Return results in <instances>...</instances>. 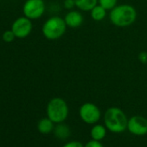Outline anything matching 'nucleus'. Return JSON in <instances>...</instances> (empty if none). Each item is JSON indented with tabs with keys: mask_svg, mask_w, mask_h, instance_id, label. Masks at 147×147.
<instances>
[{
	"mask_svg": "<svg viewBox=\"0 0 147 147\" xmlns=\"http://www.w3.org/2000/svg\"><path fill=\"white\" fill-rule=\"evenodd\" d=\"M109 19L116 27H128L135 23L137 11L131 5H119L110 11Z\"/></svg>",
	"mask_w": 147,
	"mask_h": 147,
	"instance_id": "nucleus-1",
	"label": "nucleus"
},
{
	"mask_svg": "<svg viewBox=\"0 0 147 147\" xmlns=\"http://www.w3.org/2000/svg\"><path fill=\"white\" fill-rule=\"evenodd\" d=\"M104 123L108 131L113 133H121L127 129L128 119L123 110L117 107H111L105 113Z\"/></svg>",
	"mask_w": 147,
	"mask_h": 147,
	"instance_id": "nucleus-2",
	"label": "nucleus"
},
{
	"mask_svg": "<svg viewBox=\"0 0 147 147\" xmlns=\"http://www.w3.org/2000/svg\"><path fill=\"white\" fill-rule=\"evenodd\" d=\"M67 28L64 18L59 16H52L43 23L42 33L47 40L55 41L64 36Z\"/></svg>",
	"mask_w": 147,
	"mask_h": 147,
	"instance_id": "nucleus-3",
	"label": "nucleus"
},
{
	"mask_svg": "<svg viewBox=\"0 0 147 147\" xmlns=\"http://www.w3.org/2000/svg\"><path fill=\"white\" fill-rule=\"evenodd\" d=\"M46 113L54 123H62L68 116V106L62 98L55 97L48 102Z\"/></svg>",
	"mask_w": 147,
	"mask_h": 147,
	"instance_id": "nucleus-4",
	"label": "nucleus"
},
{
	"mask_svg": "<svg viewBox=\"0 0 147 147\" xmlns=\"http://www.w3.org/2000/svg\"><path fill=\"white\" fill-rule=\"evenodd\" d=\"M46 11L44 0H26L23 5V14L30 20L41 18Z\"/></svg>",
	"mask_w": 147,
	"mask_h": 147,
	"instance_id": "nucleus-5",
	"label": "nucleus"
},
{
	"mask_svg": "<svg viewBox=\"0 0 147 147\" xmlns=\"http://www.w3.org/2000/svg\"><path fill=\"white\" fill-rule=\"evenodd\" d=\"M11 30L14 33L16 38L24 39L28 37L33 30L32 20L25 16L19 17L13 21Z\"/></svg>",
	"mask_w": 147,
	"mask_h": 147,
	"instance_id": "nucleus-6",
	"label": "nucleus"
},
{
	"mask_svg": "<svg viewBox=\"0 0 147 147\" xmlns=\"http://www.w3.org/2000/svg\"><path fill=\"white\" fill-rule=\"evenodd\" d=\"M79 115L84 123L94 125L100 120L101 112L95 104L92 102H86L81 106L79 109Z\"/></svg>",
	"mask_w": 147,
	"mask_h": 147,
	"instance_id": "nucleus-7",
	"label": "nucleus"
},
{
	"mask_svg": "<svg viewBox=\"0 0 147 147\" xmlns=\"http://www.w3.org/2000/svg\"><path fill=\"white\" fill-rule=\"evenodd\" d=\"M127 130L136 136H144L147 134V119L140 115L132 116L128 119Z\"/></svg>",
	"mask_w": 147,
	"mask_h": 147,
	"instance_id": "nucleus-8",
	"label": "nucleus"
},
{
	"mask_svg": "<svg viewBox=\"0 0 147 147\" xmlns=\"http://www.w3.org/2000/svg\"><path fill=\"white\" fill-rule=\"evenodd\" d=\"M64 21L67 27L71 29H76L82 25L84 22V17L79 11L71 10L65 15Z\"/></svg>",
	"mask_w": 147,
	"mask_h": 147,
	"instance_id": "nucleus-9",
	"label": "nucleus"
},
{
	"mask_svg": "<svg viewBox=\"0 0 147 147\" xmlns=\"http://www.w3.org/2000/svg\"><path fill=\"white\" fill-rule=\"evenodd\" d=\"M76 6L79 11H90L94 6L98 5V0H75Z\"/></svg>",
	"mask_w": 147,
	"mask_h": 147,
	"instance_id": "nucleus-10",
	"label": "nucleus"
},
{
	"mask_svg": "<svg viewBox=\"0 0 147 147\" xmlns=\"http://www.w3.org/2000/svg\"><path fill=\"white\" fill-rule=\"evenodd\" d=\"M54 122L48 117L42 119L37 124V129L42 134H48L51 132L52 131H54Z\"/></svg>",
	"mask_w": 147,
	"mask_h": 147,
	"instance_id": "nucleus-11",
	"label": "nucleus"
},
{
	"mask_svg": "<svg viewBox=\"0 0 147 147\" xmlns=\"http://www.w3.org/2000/svg\"><path fill=\"white\" fill-rule=\"evenodd\" d=\"M62 123H58L56 125V126L54 128L55 136L59 139H66L69 137V135L71 133L70 128L67 125L62 124Z\"/></svg>",
	"mask_w": 147,
	"mask_h": 147,
	"instance_id": "nucleus-12",
	"label": "nucleus"
},
{
	"mask_svg": "<svg viewBox=\"0 0 147 147\" xmlns=\"http://www.w3.org/2000/svg\"><path fill=\"white\" fill-rule=\"evenodd\" d=\"M90 134H91V137H92L93 139L100 141V140H102L106 137L107 127L102 125L94 124V125L91 129Z\"/></svg>",
	"mask_w": 147,
	"mask_h": 147,
	"instance_id": "nucleus-13",
	"label": "nucleus"
},
{
	"mask_svg": "<svg viewBox=\"0 0 147 147\" xmlns=\"http://www.w3.org/2000/svg\"><path fill=\"white\" fill-rule=\"evenodd\" d=\"M89 12L92 19L95 22H100L104 20L105 18L107 17V10L104 9L99 4L96 6H94Z\"/></svg>",
	"mask_w": 147,
	"mask_h": 147,
	"instance_id": "nucleus-14",
	"label": "nucleus"
},
{
	"mask_svg": "<svg viewBox=\"0 0 147 147\" xmlns=\"http://www.w3.org/2000/svg\"><path fill=\"white\" fill-rule=\"evenodd\" d=\"M98 4L107 11H111L118 5V0H98Z\"/></svg>",
	"mask_w": 147,
	"mask_h": 147,
	"instance_id": "nucleus-15",
	"label": "nucleus"
},
{
	"mask_svg": "<svg viewBox=\"0 0 147 147\" xmlns=\"http://www.w3.org/2000/svg\"><path fill=\"white\" fill-rule=\"evenodd\" d=\"M15 39H16V36H15V35H14V33L12 32L11 30H5V31L2 34V40H3L5 42L10 43V42H12Z\"/></svg>",
	"mask_w": 147,
	"mask_h": 147,
	"instance_id": "nucleus-16",
	"label": "nucleus"
},
{
	"mask_svg": "<svg viewBox=\"0 0 147 147\" xmlns=\"http://www.w3.org/2000/svg\"><path fill=\"white\" fill-rule=\"evenodd\" d=\"M63 7L64 9L67 11L74 10V8H76V2L75 0H64L63 1Z\"/></svg>",
	"mask_w": 147,
	"mask_h": 147,
	"instance_id": "nucleus-17",
	"label": "nucleus"
},
{
	"mask_svg": "<svg viewBox=\"0 0 147 147\" xmlns=\"http://www.w3.org/2000/svg\"><path fill=\"white\" fill-rule=\"evenodd\" d=\"M84 147H103V144L100 143V141L92 139V140L88 141V142L84 145Z\"/></svg>",
	"mask_w": 147,
	"mask_h": 147,
	"instance_id": "nucleus-18",
	"label": "nucleus"
},
{
	"mask_svg": "<svg viewBox=\"0 0 147 147\" xmlns=\"http://www.w3.org/2000/svg\"><path fill=\"white\" fill-rule=\"evenodd\" d=\"M138 59L142 64H147V52L141 51L138 55Z\"/></svg>",
	"mask_w": 147,
	"mask_h": 147,
	"instance_id": "nucleus-19",
	"label": "nucleus"
},
{
	"mask_svg": "<svg viewBox=\"0 0 147 147\" xmlns=\"http://www.w3.org/2000/svg\"><path fill=\"white\" fill-rule=\"evenodd\" d=\"M63 147H84V145L79 141H70L65 144Z\"/></svg>",
	"mask_w": 147,
	"mask_h": 147,
	"instance_id": "nucleus-20",
	"label": "nucleus"
},
{
	"mask_svg": "<svg viewBox=\"0 0 147 147\" xmlns=\"http://www.w3.org/2000/svg\"><path fill=\"white\" fill-rule=\"evenodd\" d=\"M146 1H147V0H146Z\"/></svg>",
	"mask_w": 147,
	"mask_h": 147,
	"instance_id": "nucleus-21",
	"label": "nucleus"
}]
</instances>
